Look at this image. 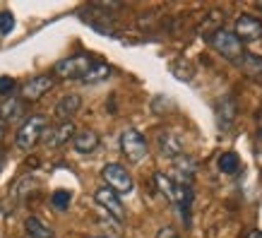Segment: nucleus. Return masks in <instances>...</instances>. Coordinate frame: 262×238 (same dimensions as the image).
<instances>
[{"label":"nucleus","instance_id":"423d86ee","mask_svg":"<svg viewBox=\"0 0 262 238\" xmlns=\"http://www.w3.org/2000/svg\"><path fill=\"white\" fill-rule=\"evenodd\" d=\"M56 84V79L51 75H36V77H29L19 89V99L22 101H39L41 96H46Z\"/></svg>","mask_w":262,"mask_h":238},{"label":"nucleus","instance_id":"2eb2a0df","mask_svg":"<svg viewBox=\"0 0 262 238\" xmlns=\"http://www.w3.org/2000/svg\"><path fill=\"white\" fill-rule=\"evenodd\" d=\"M176 164H173V168H176V174H178V185H190L192 183V176H195V161H192L188 154H181L178 159H173Z\"/></svg>","mask_w":262,"mask_h":238},{"label":"nucleus","instance_id":"5701e85b","mask_svg":"<svg viewBox=\"0 0 262 238\" xmlns=\"http://www.w3.org/2000/svg\"><path fill=\"white\" fill-rule=\"evenodd\" d=\"M15 89H17L15 77H8V75H5V77H0V94L3 96H10Z\"/></svg>","mask_w":262,"mask_h":238},{"label":"nucleus","instance_id":"1a4fd4ad","mask_svg":"<svg viewBox=\"0 0 262 238\" xmlns=\"http://www.w3.org/2000/svg\"><path fill=\"white\" fill-rule=\"evenodd\" d=\"M94 200L111 217H116V219H125V207H123V202H120V195H116L111 188H106V185L96 188V190H94Z\"/></svg>","mask_w":262,"mask_h":238},{"label":"nucleus","instance_id":"393cba45","mask_svg":"<svg viewBox=\"0 0 262 238\" xmlns=\"http://www.w3.org/2000/svg\"><path fill=\"white\" fill-rule=\"evenodd\" d=\"M248 238H262V231H250V233H248Z\"/></svg>","mask_w":262,"mask_h":238},{"label":"nucleus","instance_id":"f8f14e48","mask_svg":"<svg viewBox=\"0 0 262 238\" xmlns=\"http://www.w3.org/2000/svg\"><path fill=\"white\" fill-rule=\"evenodd\" d=\"M82 106V99L80 94H65L60 101L56 103V118L60 120V123H65V120H70L75 113L80 111Z\"/></svg>","mask_w":262,"mask_h":238},{"label":"nucleus","instance_id":"20e7f679","mask_svg":"<svg viewBox=\"0 0 262 238\" xmlns=\"http://www.w3.org/2000/svg\"><path fill=\"white\" fill-rule=\"evenodd\" d=\"M101 178L106 183V188H111L116 195H127V192H133V176L127 174L125 166H120V164H106L101 168Z\"/></svg>","mask_w":262,"mask_h":238},{"label":"nucleus","instance_id":"9d476101","mask_svg":"<svg viewBox=\"0 0 262 238\" xmlns=\"http://www.w3.org/2000/svg\"><path fill=\"white\" fill-rule=\"evenodd\" d=\"M75 125H72L70 120H65V123H58L56 127H46V133H43V142L48 144V147H63L68 140H72L75 137Z\"/></svg>","mask_w":262,"mask_h":238},{"label":"nucleus","instance_id":"39448f33","mask_svg":"<svg viewBox=\"0 0 262 238\" xmlns=\"http://www.w3.org/2000/svg\"><path fill=\"white\" fill-rule=\"evenodd\" d=\"M92 63H94V60H92L87 53H75V56H68V58H63V60H58L53 72L63 79H82V75L89 70Z\"/></svg>","mask_w":262,"mask_h":238},{"label":"nucleus","instance_id":"4468645a","mask_svg":"<svg viewBox=\"0 0 262 238\" xmlns=\"http://www.w3.org/2000/svg\"><path fill=\"white\" fill-rule=\"evenodd\" d=\"M24 116V101L19 96H8L0 103V118L10 123V120H19Z\"/></svg>","mask_w":262,"mask_h":238},{"label":"nucleus","instance_id":"a211bd4d","mask_svg":"<svg viewBox=\"0 0 262 238\" xmlns=\"http://www.w3.org/2000/svg\"><path fill=\"white\" fill-rule=\"evenodd\" d=\"M241 168V159L238 154H233V152H224L222 157H219V171L226 176H233L236 171Z\"/></svg>","mask_w":262,"mask_h":238},{"label":"nucleus","instance_id":"0eeeda50","mask_svg":"<svg viewBox=\"0 0 262 238\" xmlns=\"http://www.w3.org/2000/svg\"><path fill=\"white\" fill-rule=\"evenodd\" d=\"M236 36L238 41H248V44H253V41H260L262 39V22L257 17L253 15H238L236 17Z\"/></svg>","mask_w":262,"mask_h":238},{"label":"nucleus","instance_id":"4be33fe9","mask_svg":"<svg viewBox=\"0 0 262 238\" xmlns=\"http://www.w3.org/2000/svg\"><path fill=\"white\" fill-rule=\"evenodd\" d=\"M15 29V17L10 10H3L0 12V34H10Z\"/></svg>","mask_w":262,"mask_h":238},{"label":"nucleus","instance_id":"dca6fc26","mask_svg":"<svg viewBox=\"0 0 262 238\" xmlns=\"http://www.w3.org/2000/svg\"><path fill=\"white\" fill-rule=\"evenodd\" d=\"M111 65L108 63H101V60H94L89 65V70L82 75V82L84 84H96V82H103V79L111 77Z\"/></svg>","mask_w":262,"mask_h":238},{"label":"nucleus","instance_id":"6e6552de","mask_svg":"<svg viewBox=\"0 0 262 238\" xmlns=\"http://www.w3.org/2000/svg\"><path fill=\"white\" fill-rule=\"evenodd\" d=\"M236 118H238V103H236V99L231 94L222 96L219 103H216V123H219V130L229 133L231 127H233V123H236Z\"/></svg>","mask_w":262,"mask_h":238},{"label":"nucleus","instance_id":"aec40b11","mask_svg":"<svg viewBox=\"0 0 262 238\" xmlns=\"http://www.w3.org/2000/svg\"><path fill=\"white\" fill-rule=\"evenodd\" d=\"M238 65H243V70L250 75V77H260L262 75V56H253V53H246L243 60Z\"/></svg>","mask_w":262,"mask_h":238},{"label":"nucleus","instance_id":"7ed1b4c3","mask_svg":"<svg viewBox=\"0 0 262 238\" xmlns=\"http://www.w3.org/2000/svg\"><path fill=\"white\" fill-rule=\"evenodd\" d=\"M120 152L125 154L127 161L140 164V161L147 157L149 147H147V140H144V135L140 133V130H135V127H125V130L120 133Z\"/></svg>","mask_w":262,"mask_h":238},{"label":"nucleus","instance_id":"f3484780","mask_svg":"<svg viewBox=\"0 0 262 238\" xmlns=\"http://www.w3.org/2000/svg\"><path fill=\"white\" fill-rule=\"evenodd\" d=\"M24 229H27V236L29 238H53L51 226H46V224L41 222V219H36V217H29V219L24 222Z\"/></svg>","mask_w":262,"mask_h":238},{"label":"nucleus","instance_id":"bb28decb","mask_svg":"<svg viewBox=\"0 0 262 238\" xmlns=\"http://www.w3.org/2000/svg\"><path fill=\"white\" fill-rule=\"evenodd\" d=\"M257 10H260V12H262V3H260V5H257Z\"/></svg>","mask_w":262,"mask_h":238},{"label":"nucleus","instance_id":"b1692460","mask_svg":"<svg viewBox=\"0 0 262 238\" xmlns=\"http://www.w3.org/2000/svg\"><path fill=\"white\" fill-rule=\"evenodd\" d=\"M157 238H178V231H176L173 226H164V229H159Z\"/></svg>","mask_w":262,"mask_h":238},{"label":"nucleus","instance_id":"a878e982","mask_svg":"<svg viewBox=\"0 0 262 238\" xmlns=\"http://www.w3.org/2000/svg\"><path fill=\"white\" fill-rule=\"evenodd\" d=\"M3 135H5V120L0 118V140H3Z\"/></svg>","mask_w":262,"mask_h":238},{"label":"nucleus","instance_id":"f03ea898","mask_svg":"<svg viewBox=\"0 0 262 238\" xmlns=\"http://www.w3.org/2000/svg\"><path fill=\"white\" fill-rule=\"evenodd\" d=\"M209 44H212V48H214L216 53H222V56L226 58V60H231V63H241L243 56H246L243 44H241L238 36L233 32H229V29H216V32H212Z\"/></svg>","mask_w":262,"mask_h":238},{"label":"nucleus","instance_id":"412c9836","mask_svg":"<svg viewBox=\"0 0 262 238\" xmlns=\"http://www.w3.org/2000/svg\"><path fill=\"white\" fill-rule=\"evenodd\" d=\"M72 202V192L70 190H56L51 195V205L56 207V209H68Z\"/></svg>","mask_w":262,"mask_h":238},{"label":"nucleus","instance_id":"9b49d317","mask_svg":"<svg viewBox=\"0 0 262 238\" xmlns=\"http://www.w3.org/2000/svg\"><path fill=\"white\" fill-rule=\"evenodd\" d=\"M157 144H159L161 157L166 159H178L183 154V140L181 135H176L173 130H161L157 135Z\"/></svg>","mask_w":262,"mask_h":238},{"label":"nucleus","instance_id":"f257e3e1","mask_svg":"<svg viewBox=\"0 0 262 238\" xmlns=\"http://www.w3.org/2000/svg\"><path fill=\"white\" fill-rule=\"evenodd\" d=\"M46 127H48V118H46V116L34 113V116H29V118L19 125V130H17V135H15V144L22 152H29L34 144L43 137Z\"/></svg>","mask_w":262,"mask_h":238},{"label":"nucleus","instance_id":"6ab92c4d","mask_svg":"<svg viewBox=\"0 0 262 238\" xmlns=\"http://www.w3.org/2000/svg\"><path fill=\"white\" fill-rule=\"evenodd\" d=\"M171 72H173L178 79H183V82H190V79L195 77V68H192V63L185 60V58H178V60L171 65Z\"/></svg>","mask_w":262,"mask_h":238},{"label":"nucleus","instance_id":"ddd939ff","mask_svg":"<svg viewBox=\"0 0 262 238\" xmlns=\"http://www.w3.org/2000/svg\"><path fill=\"white\" fill-rule=\"evenodd\" d=\"M99 135H96L94 130H80V133H75L72 137V144H75V149L80 152V154H92V152L99 147Z\"/></svg>","mask_w":262,"mask_h":238}]
</instances>
